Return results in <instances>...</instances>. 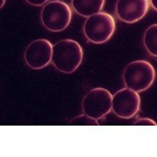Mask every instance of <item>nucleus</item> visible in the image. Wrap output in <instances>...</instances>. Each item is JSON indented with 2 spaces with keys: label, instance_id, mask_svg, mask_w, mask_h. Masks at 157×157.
I'll return each instance as SVG.
<instances>
[{
  "label": "nucleus",
  "instance_id": "nucleus-14",
  "mask_svg": "<svg viewBox=\"0 0 157 157\" xmlns=\"http://www.w3.org/2000/svg\"><path fill=\"white\" fill-rule=\"evenodd\" d=\"M149 2L151 6L157 11V0H149Z\"/></svg>",
  "mask_w": 157,
  "mask_h": 157
},
{
  "label": "nucleus",
  "instance_id": "nucleus-13",
  "mask_svg": "<svg viewBox=\"0 0 157 157\" xmlns=\"http://www.w3.org/2000/svg\"><path fill=\"white\" fill-rule=\"evenodd\" d=\"M25 1L32 6H40L47 3L48 0H25Z\"/></svg>",
  "mask_w": 157,
  "mask_h": 157
},
{
  "label": "nucleus",
  "instance_id": "nucleus-7",
  "mask_svg": "<svg viewBox=\"0 0 157 157\" xmlns=\"http://www.w3.org/2000/svg\"><path fill=\"white\" fill-rule=\"evenodd\" d=\"M53 45L47 39H37L31 42L26 48L24 59L32 69H42L52 61Z\"/></svg>",
  "mask_w": 157,
  "mask_h": 157
},
{
  "label": "nucleus",
  "instance_id": "nucleus-10",
  "mask_svg": "<svg viewBox=\"0 0 157 157\" xmlns=\"http://www.w3.org/2000/svg\"><path fill=\"white\" fill-rule=\"evenodd\" d=\"M143 44L150 55L157 57V23L146 30L143 35Z\"/></svg>",
  "mask_w": 157,
  "mask_h": 157
},
{
  "label": "nucleus",
  "instance_id": "nucleus-2",
  "mask_svg": "<svg viewBox=\"0 0 157 157\" xmlns=\"http://www.w3.org/2000/svg\"><path fill=\"white\" fill-rule=\"evenodd\" d=\"M155 75L152 64L145 60H138L126 65L123 73V79L127 88L140 93L151 87Z\"/></svg>",
  "mask_w": 157,
  "mask_h": 157
},
{
  "label": "nucleus",
  "instance_id": "nucleus-6",
  "mask_svg": "<svg viewBox=\"0 0 157 157\" xmlns=\"http://www.w3.org/2000/svg\"><path fill=\"white\" fill-rule=\"evenodd\" d=\"M138 93L129 88L119 90L113 96L112 110L122 119H130L135 116L140 108Z\"/></svg>",
  "mask_w": 157,
  "mask_h": 157
},
{
  "label": "nucleus",
  "instance_id": "nucleus-12",
  "mask_svg": "<svg viewBox=\"0 0 157 157\" xmlns=\"http://www.w3.org/2000/svg\"><path fill=\"white\" fill-rule=\"evenodd\" d=\"M134 125H140V126H157V124L151 119L147 118V117H143L137 120Z\"/></svg>",
  "mask_w": 157,
  "mask_h": 157
},
{
  "label": "nucleus",
  "instance_id": "nucleus-9",
  "mask_svg": "<svg viewBox=\"0 0 157 157\" xmlns=\"http://www.w3.org/2000/svg\"><path fill=\"white\" fill-rule=\"evenodd\" d=\"M105 4V0H72L74 10L84 17H89L101 12Z\"/></svg>",
  "mask_w": 157,
  "mask_h": 157
},
{
  "label": "nucleus",
  "instance_id": "nucleus-15",
  "mask_svg": "<svg viewBox=\"0 0 157 157\" xmlns=\"http://www.w3.org/2000/svg\"><path fill=\"white\" fill-rule=\"evenodd\" d=\"M5 2H6V0H1V8L4 6Z\"/></svg>",
  "mask_w": 157,
  "mask_h": 157
},
{
  "label": "nucleus",
  "instance_id": "nucleus-4",
  "mask_svg": "<svg viewBox=\"0 0 157 157\" xmlns=\"http://www.w3.org/2000/svg\"><path fill=\"white\" fill-rule=\"evenodd\" d=\"M72 15V10L68 4L60 0H53L43 7L40 18L46 29L52 32H59L69 25Z\"/></svg>",
  "mask_w": 157,
  "mask_h": 157
},
{
  "label": "nucleus",
  "instance_id": "nucleus-8",
  "mask_svg": "<svg viewBox=\"0 0 157 157\" xmlns=\"http://www.w3.org/2000/svg\"><path fill=\"white\" fill-rule=\"evenodd\" d=\"M149 0H117L115 11L120 20L134 23L141 20L148 11Z\"/></svg>",
  "mask_w": 157,
  "mask_h": 157
},
{
  "label": "nucleus",
  "instance_id": "nucleus-11",
  "mask_svg": "<svg viewBox=\"0 0 157 157\" xmlns=\"http://www.w3.org/2000/svg\"><path fill=\"white\" fill-rule=\"evenodd\" d=\"M70 124L77 125H86V126H99V124L98 120L92 118L86 114L79 115L75 117L71 120Z\"/></svg>",
  "mask_w": 157,
  "mask_h": 157
},
{
  "label": "nucleus",
  "instance_id": "nucleus-5",
  "mask_svg": "<svg viewBox=\"0 0 157 157\" xmlns=\"http://www.w3.org/2000/svg\"><path fill=\"white\" fill-rule=\"evenodd\" d=\"M113 95L104 88L97 87L89 90L82 101L83 113L96 120L102 119L112 109Z\"/></svg>",
  "mask_w": 157,
  "mask_h": 157
},
{
  "label": "nucleus",
  "instance_id": "nucleus-3",
  "mask_svg": "<svg viewBox=\"0 0 157 157\" xmlns=\"http://www.w3.org/2000/svg\"><path fill=\"white\" fill-rule=\"evenodd\" d=\"M116 29L115 20L106 12H99L86 19L83 32L91 43L101 44L106 42L113 35Z\"/></svg>",
  "mask_w": 157,
  "mask_h": 157
},
{
  "label": "nucleus",
  "instance_id": "nucleus-1",
  "mask_svg": "<svg viewBox=\"0 0 157 157\" xmlns=\"http://www.w3.org/2000/svg\"><path fill=\"white\" fill-rule=\"evenodd\" d=\"M81 45L72 39H64L53 45L52 62L59 71L71 74L80 66L83 60Z\"/></svg>",
  "mask_w": 157,
  "mask_h": 157
}]
</instances>
